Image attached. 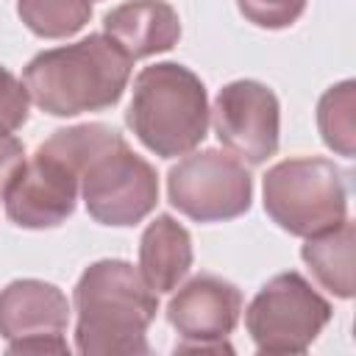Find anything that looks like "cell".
I'll use <instances>...</instances> for the list:
<instances>
[{
  "label": "cell",
  "mask_w": 356,
  "mask_h": 356,
  "mask_svg": "<svg viewBox=\"0 0 356 356\" xmlns=\"http://www.w3.org/2000/svg\"><path fill=\"white\" fill-rule=\"evenodd\" d=\"M78 312L75 348L83 356H139L150 353L147 325L156 320L159 295L125 259L89 264L72 292Z\"/></svg>",
  "instance_id": "cell-1"
},
{
  "label": "cell",
  "mask_w": 356,
  "mask_h": 356,
  "mask_svg": "<svg viewBox=\"0 0 356 356\" xmlns=\"http://www.w3.org/2000/svg\"><path fill=\"white\" fill-rule=\"evenodd\" d=\"M131 58L106 33H89L72 44L42 50L22 70L28 97L53 117L103 111L120 103Z\"/></svg>",
  "instance_id": "cell-2"
},
{
  "label": "cell",
  "mask_w": 356,
  "mask_h": 356,
  "mask_svg": "<svg viewBox=\"0 0 356 356\" xmlns=\"http://www.w3.org/2000/svg\"><path fill=\"white\" fill-rule=\"evenodd\" d=\"M209 111L203 81L184 64L161 61L134 78L125 122L150 153L175 159L206 139Z\"/></svg>",
  "instance_id": "cell-3"
},
{
  "label": "cell",
  "mask_w": 356,
  "mask_h": 356,
  "mask_svg": "<svg viewBox=\"0 0 356 356\" xmlns=\"http://www.w3.org/2000/svg\"><path fill=\"white\" fill-rule=\"evenodd\" d=\"M264 211L292 236H312L348 217L342 170L320 156L278 161L264 175Z\"/></svg>",
  "instance_id": "cell-4"
},
{
  "label": "cell",
  "mask_w": 356,
  "mask_h": 356,
  "mask_svg": "<svg viewBox=\"0 0 356 356\" xmlns=\"http://www.w3.org/2000/svg\"><path fill=\"white\" fill-rule=\"evenodd\" d=\"M331 303L300 275L278 273L245 309V328L259 353H306L328 325Z\"/></svg>",
  "instance_id": "cell-5"
},
{
  "label": "cell",
  "mask_w": 356,
  "mask_h": 356,
  "mask_svg": "<svg viewBox=\"0 0 356 356\" xmlns=\"http://www.w3.org/2000/svg\"><path fill=\"white\" fill-rule=\"evenodd\" d=\"M170 203L195 222H222L245 214L253 200V178L225 150L189 153L167 172Z\"/></svg>",
  "instance_id": "cell-6"
},
{
  "label": "cell",
  "mask_w": 356,
  "mask_h": 356,
  "mask_svg": "<svg viewBox=\"0 0 356 356\" xmlns=\"http://www.w3.org/2000/svg\"><path fill=\"white\" fill-rule=\"evenodd\" d=\"M81 197L100 225L128 228L142 222L159 203V175L125 139L95 156L81 172Z\"/></svg>",
  "instance_id": "cell-7"
},
{
  "label": "cell",
  "mask_w": 356,
  "mask_h": 356,
  "mask_svg": "<svg viewBox=\"0 0 356 356\" xmlns=\"http://www.w3.org/2000/svg\"><path fill=\"white\" fill-rule=\"evenodd\" d=\"M78 192L81 172L42 142L3 192L6 214L19 228H56L75 211Z\"/></svg>",
  "instance_id": "cell-8"
},
{
  "label": "cell",
  "mask_w": 356,
  "mask_h": 356,
  "mask_svg": "<svg viewBox=\"0 0 356 356\" xmlns=\"http://www.w3.org/2000/svg\"><path fill=\"white\" fill-rule=\"evenodd\" d=\"M209 114L217 139L239 161L261 164L278 150L281 106L275 92L261 81L242 78L225 83Z\"/></svg>",
  "instance_id": "cell-9"
},
{
  "label": "cell",
  "mask_w": 356,
  "mask_h": 356,
  "mask_svg": "<svg viewBox=\"0 0 356 356\" xmlns=\"http://www.w3.org/2000/svg\"><path fill=\"white\" fill-rule=\"evenodd\" d=\"M242 314V292L220 275H195L167 303V323L181 342H222Z\"/></svg>",
  "instance_id": "cell-10"
},
{
  "label": "cell",
  "mask_w": 356,
  "mask_h": 356,
  "mask_svg": "<svg viewBox=\"0 0 356 356\" xmlns=\"http://www.w3.org/2000/svg\"><path fill=\"white\" fill-rule=\"evenodd\" d=\"M103 33L136 61L172 50L181 39V17L167 0H125L103 17Z\"/></svg>",
  "instance_id": "cell-11"
},
{
  "label": "cell",
  "mask_w": 356,
  "mask_h": 356,
  "mask_svg": "<svg viewBox=\"0 0 356 356\" xmlns=\"http://www.w3.org/2000/svg\"><path fill=\"white\" fill-rule=\"evenodd\" d=\"M70 323L67 295L39 278H17L0 289V337L19 339L28 334H61Z\"/></svg>",
  "instance_id": "cell-12"
},
{
  "label": "cell",
  "mask_w": 356,
  "mask_h": 356,
  "mask_svg": "<svg viewBox=\"0 0 356 356\" xmlns=\"http://www.w3.org/2000/svg\"><path fill=\"white\" fill-rule=\"evenodd\" d=\"M192 267V236L170 214H159L147 222L139 239V273L156 292H172Z\"/></svg>",
  "instance_id": "cell-13"
},
{
  "label": "cell",
  "mask_w": 356,
  "mask_h": 356,
  "mask_svg": "<svg viewBox=\"0 0 356 356\" xmlns=\"http://www.w3.org/2000/svg\"><path fill=\"white\" fill-rule=\"evenodd\" d=\"M300 256L323 289L342 300L353 298V222L348 217L334 228L306 236Z\"/></svg>",
  "instance_id": "cell-14"
},
{
  "label": "cell",
  "mask_w": 356,
  "mask_h": 356,
  "mask_svg": "<svg viewBox=\"0 0 356 356\" xmlns=\"http://www.w3.org/2000/svg\"><path fill=\"white\" fill-rule=\"evenodd\" d=\"M317 128L337 156L353 159L356 153V83L339 81L328 86L317 103Z\"/></svg>",
  "instance_id": "cell-15"
},
{
  "label": "cell",
  "mask_w": 356,
  "mask_h": 356,
  "mask_svg": "<svg viewBox=\"0 0 356 356\" xmlns=\"http://www.w3.org/2000/svg\"><path fill=\"white\" fill-rule=\"evenodd\" d=\"M17 14L36 36L67 39L92 19V0H17Z\"/></svg>",
  "instance_id": "cell-16"
},
{
  "label": "cell",
  "mask_w": 356,
  "mask_h": 356,
  "mask_svg": "<svg viewBox=\"0 0 356 356\" xmlns=\"http://www.w3.org/2000/svg\"><path fill=\"white\" fill-rule=\"evenodd\" d=\"M236 6L239 14L256 28L281 31L298 22V17L306 8V0H236Z\"/></svg>",
  "instance_id": "cell-17"
},
{
  "label": "cell",
  "mask_w": 356,
  "mask_h": 356,
  "mask_svg": "<svg viewBox=\"0 0 356 356\" xmlns=\"http://www.w3.org/2000/svg\"><path fill=\"white\" fill-rule=\"evenodd\" d=\"M28 89L22 81H17L6 67H0V131L11 134L28 120Z\"/></svg>",
  "instance_id": "cell-18"
},
{
  "label": "cell",
  "mask_w": 356,
  "mask_h": 356,
  "mask_svg": "<svg viewBox=\"0 0 356 356\" xmlns=\"http://www.w3.org/2000/svg\"><path fill=\"white\" fill-rule=\"evenodd\" d=\"M25 164V147L14 134H3L0 131V197L8 189V184L14 181V175L19 172V167Z\"/></svg>",
  "instance_id": "cell-19"
},
{
  "label": "cell",
  "mask_w": 356,
  "mask_h": 356,
  "mask_svg": "<svg viewBox=\"0 0 356 356\" xmlns=\"http://www.w3.org/2000/svg\"><path fill=\"white\" fill-rule=\"evenodd\" d=\"M8 353H70V345L61 334H28L8 342Z\"/></svg>",
  "instance_id": "cell-20"
},
{
  "label": "cell",
  "mask_w": 356,
  "mask_h": 356,
  "mask_svg": "<svg viewBox=\"0 0 356 356\" xmlns=\"http://www.w3.org/2000/svg\"><path fill=\"white\" fill-rule=\"evenodd\" d=\"M234 348L222 339V342H178L175 353H231Z\"/></svg>",
  "instance_id": "cell-21"
}]
</instances>
